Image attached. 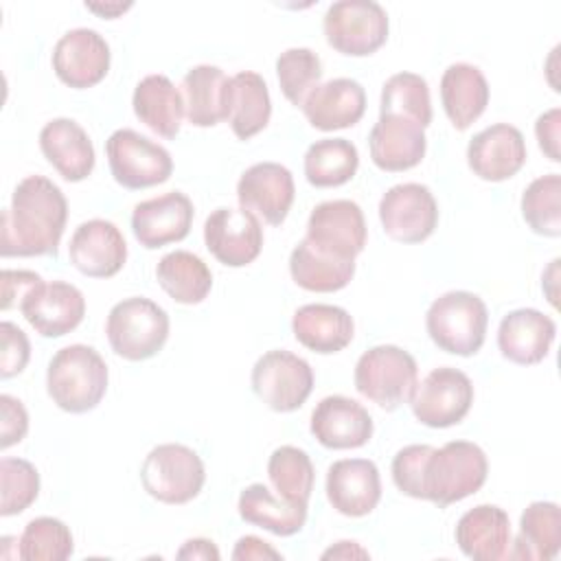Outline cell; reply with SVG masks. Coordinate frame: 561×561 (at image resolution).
<instances>
[{"label": "cell", "instance_id": "13", "mask_svg": "<svg viewBox=\"0 0 561 561\" xmlns=\"http://www.w3.org/2000/svg\"><path fill=\"white\" fill-rule=\"evenodd\" d=\"M305 239L335 259L355 261L366 245V219L359 204L351 199L318 204L309 215Z\"/></svg>", "mask_w": 561, "mask_h": 561}, {"label": "cell", "instance_id": "23", "mask_svg": "<svg viewBox=\"0 0 561 561\" xmlns=\"http://www.w3.org/2000/svg\"><path fill=\"white\" fill-rule=\"evenodd\" d=\"M309 430L322 447L357 449L373 436V416L355 399L331 394L313 408Z\"/></svg>", "mask_w": 561, "mask_h": 561}, {"label": "cell", "instance_id": "12", "mask_svg": "<svg viewBox=\"0 0 561 561\" xmlns=\"http://www.w3.org/2000/svg\"><path fill=\"white\" fill-rule=\"evenodd\" d=\"M379 221L390 239L421 243L438 226V204L425 184H394L379 199Z\"/></svg>", "mask_w": 561, "mask_h": 561}, {"label": "cell", "instance_id": "27", "mask_svg": "<svg viewBox=\"0 0 561 561\" xmlns=\"http://www.w3.org/2000/svg\"><path fill=\"white\" fill-rule=\"evenodd\" d=\"M39 149L66 182H81L94 169V145L72 118H53L39 131Z\"/></svg>", "mask_w": 561, "mask_h": 561}, {"label": "cell", "instance_id": "50", "mask_svg": "<svg viewBox=\"0 0 561 561\" xmlns=\"http://www.w3.org/2000/svg\"><path fill=\"white\" fill-rule=\"evenodd\" d=\"M178 559H202V561H217L219 559V550L210 539L204 537H195V539H186L182 543V548L175 552Z\"/></svg>", "mask_w": 561, "mask_h": 561}, {"label": "cell", "instance_id": "19", "mask_svg": "<svg viewBox=\"0 0 561 561\" xmlns=\"http://www.w3.org/2000/svg\"><path fill=\"white\" fill-rule=\"evenodd\" d=\"M70 263L90 278H110L127 261V243L116 224L107 219H88L79 224L68 245Z\"/></svg>", "mask_w": 561, "mask_h": 561}, {"label": "cell", "instance_id": "20", "mask_svg": "<svg viewBox=\"0 0 561 561\" xmlns=\"http://www.w3.org/2000/svg\"><path fill=\"white\" fill-rule=\"evenodd\" d=\"M528 151L522 131L508 123H495L478 131L467 145V164L480 180L502 182L526 164Z\"/></svg>", "mask_w": 561, "mask_h": 561}, {"label": "cell", "instance_id": "21", "mask_svg": "<svg viewBox=\"0 0 561 561\" xmlns=\"http://www.w3.org/2000/svg\"><path fill=\"white\" fill-rule=\"evenodd\" d=\"M327 497L346 517L373 513L381 500L379 469L368 458L335 460L327 471Z\"/></svg>", "mask_w": 561, "mask_h": 561}, {"label": "cell", "instance_id": "5", "mask_svg": "<svg viewBox=\"0 0 561 561\" xmlns=\"http://www.w3.org/2000/svg\"><path fill=\"white\" fill-rule=\"evenodd\" d=\"M353 381L362 397L392 412L410 403L419 383V366L401 346L379 344L362 353L355 364Z\"/></svg>", "mask_w": 561, "mask_h": 561}, {"label": "cell", "instance_id": "49", "mask_svg": "<svg viewBox=\"0 0 561 561\" xmlns=\"http://www.w3.org/2000/svg\"><path fill=\"white\" fill-rule=\"evenodd\" d=\"M232 559L234 561H263V559H283V554L278 550H274L267 541L254 537V535H245L237 541L234 550H232Z\"/></svg>", "mask_w": 561, "mask_h": 561}, {"label": "cell", "instance_id": "4", "mask_svg": "<svg viewBox=\"0 0 561 561\" xmlns=\"http://www.w3.org/2000/svg\"><path fill=\"white\" fill-rule=\"evenodd\" d=\"M489 311L478 294L454 289L438 296L427 313L425 329L432 342L451 355H476L486 337Z\"/></svg>", "mask_w": 561, "mask_h": 561}, {"label": "cell", "instance_id": "31", "mask_svg": "<svg viewBox=\"0 0 561 561\" xmlns=\"http://www.w3.org/2000/svg\"><path fill=\"white\" fill-rule=\"evenodd\" d=\"M131 107L138 121L162 138H175L186 116L182 92L167 75H147L140 79L134 88Z\"/></svg>", "mask_w": 561, "mask_h": 561}, {"label": "cell", "instance_id": "42", "mask_svg": "<svg viewBox=\"0 0 561 561\" xmlns=\"http://www.w3.org/2000/svg\"><path fill=\"white\" fill-rule=\"evenodd\" d=\"M276 77L285 99L302 107L305 99L322 79V61L311 48H287L276 59Z\"/></svg>", "mask_w": 561, "mask_h": 561}, {"label": "cell", "instance_id": "34", "mask_svg": "<svg viewBox=\"0 0 561 561\" xmlns=\"http://www.w3.org/2000/svg\"><path fill=\"white\" fill-rule=\"evenodd\" d=\"M272 116V99L265 79L259 72L241 70L232 77L228 123L239 140L263 131Z\"/></svg>", "mask_w": 561, "mask_h": 561}, {"label": "cell", "instance_id": "18", "mask_svg": "<svg viewBox=\"0 0 561 561\" xmlns=\"http://www.w3.org/2000/svg\"><path fill=\"white\" fill-rule=\"evenodd\" d=\"M20 311L42 337H61L81 324L85 298L72 283L50 280L37 285L22 300Z\"/></svg>", "mask_w": 561, "mask_h": 561}, {"label": "cell", "instance_id": "52", "mask_svg": "<svg viewBox=\"0 0 561 561\" xmlns=\"http://www.w3.org/2000/svg\"><path fill=\"white\" fill-rule=\"evenodd\" d=\"M85 7H88L90 11H94V13H101V15H105L107 20H112L114 15L127 11L131 4H105V7H101V4H88V2H85Z\"/></svg>", "mask_w": 561, "mask_h": 561}, {"label": "cell", "instance_id": "39", "mask_svg": "<svg viewBox=\"0 0 561 561\" xmlns=\"http://www.w3.org/2000/svg\"><path fill=\"white\" fill-rule=\"evenodd\" d=\"M379 114H399L416 121L423 129L432 123L427 81L416 72H397L381 88Z\"/></svg>", "mask_w": 561, "mask_h": 561}, {"label": "cell", "instance_id": "45", "mask_svg": "<svg viewBox=\"0 0 561 561\" xmlns=\"http://www.w3.org/2000/svg\"><path fill=\"white\" fill-rule=\"evenodd\" d=\"M0 340H2L0 377L11 379L26 368L28 357H31V342H28L26 333L9 320H4L0 324Z\"/></svg>", "mask_w": 561, "mask_h": 561}, {"label": "cell", "instance_id": "35", "mask_svg": "<svg viewBox=\"0 0 561 561\" xmlns=\"http://www.w3.org/2000/svg\"><path fill=\"white\" fill-rule=\"evenodd\" d=\"M289 274L298 287L329 294L340 291L351 283L355 274V261L335 259L302 239L289 254Z\"/></svg>", "mask_w": 561, "mask_h": 561}, {"label": "cell", "instance_id": "10", "mask_svg": "<svg viewBox=\"0 0 561 561\" xmlns=\"http://www.w3.org/2000/svg\"><path fill=\"white\" fill-rule=\"evenodd\" d=\"M250 383L254 394L274 412L298 410L313 390V370L307 359L274 348L263 353L252 366Z\"/></svg>", "mask_w": 561, "mask_h": 561}, {"label": "cell", "instance_id": "32", "mask_svg": "<svg viewBox=\"0 0 561 561\" xmlns=\"http://www.w3.org/2000/svg\"><path fill=\"white\" fill-rule=\"evenodd\" d=\"M561 550V511L554 502H530L519 517L508 559L550 561Z\"/></svg>", "mask_w": 561, "mask_h": 561}, {"label": "cell", "instance_id": "15", "mask_svg": "<svg viewBox=\"0 0 561 561\" xmlns=\"http://www.w3.org/2000/svg\"><path fill=\"white\" fill-rule=\"evenodd\" d=\"M110 44L94 28H72L53 48V70L61 83L85 90L101 83L110 70Z\"/></svg>", "mask_w": 561, "mask_h": 561}, {"label": "cell", "instance_id": "46", "mask_svg": "<svg viewBox=\"0 0 561 561\" xmlns=\"http://www.w3.org/2000/svg\"><path fill=\"white\" fill-rule=\"evenodd\" d=\"M44 278L37 272L31 270H2L0 272V287H2V300L0 309H20L22 300L37 287L42 285Z\"/></svg>", "mask_w": 561, "mask_h": 561}, {"label": "cell", "instance_id": "28", "mask_svg": "<svg viewBox=\"0 0 561 561\" xmlns=\"http://www.w3.org/2000/svg\"><path fill=\"white\" fill-rule=\"evenodd\" d=\"M230 85L232 77H226L219 66H193L182 79L184 114L188 123L195 127H215L228 121Z\"/></svg>", "mask_w": 561, "mask_h": 561}, {"label": "cell", "instance_id": "6", "mask_svg": "<svg viewBox=\"0 0 561 561\" xmlns=\"http://www.w3.org/2000/svg\"><path fill=\"white\" fill-rule=\"evenodd\" d=\"M105 335L118 357L142 362L162 351L169 337V316L151 298H123L107 313Z\"/></svg>", "mask_w": 561, "mask_h": 561}, {"label": "cell", "instance_id": "3", "mask_svg": "<svg viewBox=\"0 0 561 561\" xmlns=\"http://www.w3.org/2000/svg\"><path fill=\"white\" fill-rule=\"evenodd\" d=\"M107 364L85 344L59 348L48 362L46 390L57 408L70 414L94 410L107 392Z\"/></svg>", "mask_w": 561, "mask_h": 561}, {"label": "cell", "instance_id": "16", "mask_svg": "<svg viewBox=\"0 0 561 561\" xmlns=\"http://www.w3.org/2000/svg\"><path fill=\"white\" fill-rule=\"evenodd\" d=\"M294 175L278 162H256L237 182L239 206L270 226H280L294 204Z\"/></svg>", "mask_w": 561, "mask_h": 561}, {"label": "cell", "instance_id": "41", "mask_svg": "<svg viewBox=\"0 0 561 561\" xmlns=\"http://www.w3.org/2000/svg\"><path fill=\"white\" fill-rule=\"evenodd\" d=\"M72 552V533L57 517L31 519L18 539V557L24 561H66Z\"/></svg>", "mask_w": 561, "mask_h": 561}, {"label": "cell", "instance_id": "29", "mask_svg": "<svg viewBox=\"0 0 561 561\" xmlns=\"http://www.w3.org/2000/svg\"><path fill=\"white\" fill-rule=\"evenodd\" d=\"M291 331L305 348L320 355H333L351 344L355 322L344 307L316 302L296 309Z\"/></svg>", "mask_w": 561, "mask_h": 561}, {"label": "cell", "instance_id": "43", "mask_svg": "<svg viewBox=\"0 0 561 561\" xmlns=\"http://www.w3.org/2000/svg\"><path fill=\"white\" fill-rule=\"evenodd\" d=\"M0 515L11 517L26 511L39 495V473L33 462L24 458L0 460Z\"/></svg>", "mask_w": 561, "mask_h": 561}, {"label": "cell", "instance_id": "48", "mask_svg": "<svg viewBox=\"0 0 561 561\" xmlns=\"http://www.w3.org/2000/svg\"><path fill=\"white\" fill-rule=\"evenodd\" d=\"M535 136L539 142V149L546 153L548 160L552 162H561V149H559V140H561V110L552 107L543 114L537 116L535 121Z\"/></svg>", "mask_w": 561, "mask_h": 561}, {"label": "cell", "instance_id": "22", "mask_svg": "<svg viewBox=\"0 0 561 561\" xmlns=\"http://www.w3.org/2000/svg\"><path fill=\"white\" fill-rule=\"evenodd\" d=\"M370 158L377 169L399 173L416 167L427 149L425 129L399 114H379L368 134Z\"/></svg>", "mask_w": 561, "mask_h": 561}, {"label": "cell", "instance_id": "38", "mask_svg": "<svg viewBox=\"0 0 561 561\" xmlns=\"http://www.w3.org/2000/svg\"><path fill=\"white\" fill-rule=\"evenodd\" d=\"M267 476L276 493L294 504H309L316 469L305 449L294 445H280L267 460Z\"/></svg>", "mask_w": 561, "mask_h": 561}, {"label": "cell", "instance_id": "36", "mask_svg": "<svg viewBox=\"0 0 561 561\" xmlns=\"http://www.w3.org/2000/svg\"><path fill=\"white\" fill-rule=\"evenodd\" d=\"M158 285L180 305L202 302L213 287L210 267L188 250H173L156 265Z\"/></svg>", "mask_w": 561, "mask_h": 561}, {"label": "cell", "instance_id": "26", "mask_svg": "<svg viewBox=\"0 0 561 561\" xmlns=\"http://www.w3.org/2000/svg\"><path fill=\"white\" fill-rule=\"evenodd\" d=\"M305 118L320 131L346 129L366 112V92L359 81L337 77L320 83L302 103Z\"/></svg>", "mask_w": 561, "mask_h": 561}, {"label": "cell", "instance_id": "8", "mask_svg": "<svg viewBox=\"0 0 561 561\" xmlns=\"http://www.w3.org/2000/svg\"><path fill=\"white\" fill-rule=\"evenodd\" d=\"M327 44L348 57H366L388 39V13L375 0H337L322 20Z\"/></svg>", "mask_w": 561, "mask_h": 561}, {"label": "cell", "instance_id": "2", "mask_svg": "<svg viewBox=\"0 0 561 561\" xmlns=\"http://www.w3.org/2000/svg\"><path fill=\"white\" fill-rule=\"evenodd\" d=\"M489 460L480 445L471 440H449L432 447L421 476V500L445 508L482 489Z\"/></svg>", "mask_w": 561, "mask_h": 561}, {"label": "cell", "instance_id": "40", "mask_svg": "<svg viewBox=\"0 0 561 561\" xmlns=\"http://www.w3.org/2000/svg\"><path fill=\"white\" fill-rule=\"evenodd\" d=\"M522 217L541 237L561 234V175L548 173L533 180L522 193Z\"/></svg>", "mask_w": 561, "mask_h": 561}, {"label": "cell", "instance_id": "17", "mask_svg": "<svg viewBox=\"0 0 561 561\" xmlns=\"http://www.w3.org/2000/svg\"><path fill=\"white\" fill-rule=\"evenodd\" d=\"M193 215L195 208L188 195L169 191L134 206L131 232L142 248L156 250L182 241L191 232Z\"/></svg>", "mask_w": 561, "mask_h": 561}, {"label": "cell", "instance_id": "37", "mask_svg": "<svg viewBox=\"0 0 561 561\" xmlns=\"http://www.w3.org/2000/svg\"><path fill=\"white\" fill-rule=\"evenodd\" d=\"M302 167L311 186H342L353 180L359 167V153L357 147L346 138H322L309 145Z\"/></svg>", "mask_w": 561, "mask_h": 561}, {"label": "cell", "instance_id": "7", "mask_svg": "<svg viewBox=\"0 0 561 561\" xmlns=\"http://www.w3.org/2000/svg\"><path fill=\"white\" fill-rule=\"evenodd\" d=\"M142 489L162 504L195 500L206 482V469L197 451L182 443L156 445L140 467Z\"/></svg>", "mask_w": 561, "mask_h": 561}, {"label": "cell", "instance_id": "1", "mask_svg": "<svg viewBox=\"0 0 561 561\" xmlns=\"http://www.w3.org/2000/svg\"><path fill=\"white\" fill-rule=\"evenodd\" d=\"M68 219L61 188L44 175H26L13 188L9 208L2 210L0 254L55 256Z\"/></svg>", "mask_w": 561, "mask_h": 561}, {"label": "cell", "instance_id": "14", "mask_svg": "<svg viewBox=\"0 0 561 561\" xmlns=\"http://www.w3.org/2000/svg\"><path fill=\"white\" fill-rule=\"evenodd\" d=\"M206 250L228 267L250 265L263 248V228L245 208H215L204 221Z\"/></svg>", "mask_w": 561, "mask_h": 561}, {"label": "cell", "instance_id": "33", "mask_svg": "<svg viewBox=\"0 0 561 561\" xmlns=\"http://www.w3.org/2000/svg\"><path fill=\"white\" fill-rule=\"evenodd\" d=\"M239 517L252 526L265 528L278 537H291L307 522V504H294L276 497L265 484H250L239 495Z\"/></svg>", "mask_w": 561, "mask_h": 561}, {"label": "cell", "instance_id": "47", "mask_svg": "<svg viewBox=\"0 0 561 561\" xmlns=\"http://www.w3.org/2000/svg\"><path fill=\"white\" fill-rule=\"evenodd\" d=\"M0 447L7 449L20 443L28 432V412L20 399L11 394H0Z\"/></svg>", "mask_w": 561, "mask_h": 561}, {"label": "cell", "instance_id": "44", "mask_svg": "<svg viewBox=\"0 0 561 561\" xmlns=\"http://www.w3.org/2000/svg\"><path fill=\"white\" fill-rule=\"evenodd\" d=\"M430 451L432 445H408L392 458V482L403 495L421 500V476Z\"/></svg>", "mask_w": 561, "mask_h": 561}, {"label": "cell", "instance_id": "11", "mask_svg": "<svg viewBox=\"0 0 561 561\" xmlns=\"http://www.w3.org/2000/svg\"><path fill=\"white\" fill-rule=\"evenodd\" d=\"M473 403L471 379L451 366H440L427 373V377L416 383L410 399L412 414L419 423L427 427H451L460 423Z\"/></svg>", "mask_w": 561, "mask_h": 561}, {"label": "cell", "instance_id": "24", "mask_svg": "<svg viewBox=\"0 0 561 561\" xmlns=\"http://www.w3.org/2000/svg\"><path fill=\"white\" fill-rule=\"evenodd\" d=\"M460 552L473 561L508 559L513 535L508 513L495 504L469 508L454 530Z\"/></svg>", "mask_w": 561, "mask_h": 561}, {"label": "cell", "instance_id": "9", "mask_svg": "<svg viewBox=\"0 0 561 561\" xmlns=\"http://www.w3.org/2000/svg\"><path fill=\"white\" fill-rule=\"evenodd\" d=\"M112 178L129 191L162 184L173 173L171 153L151 138L123 127L105 140Z\"/></svg>", "mask_w": 561, "mask_h": 561}, {"label": "cell", "instance_id": "25", "mask_svg": "<svg viewBox=\"0 0 561 561\" xmlns=\"http://www.w3.org/2000/svg\"><path fill=\"white\" fill-rule=\"evenodd\" d=\"M557 337V324L550 316L524 307L508 311L497 329L500 353L519 366L543 362Z\"/></svg>", "mask_w": 561, "mask_h": 561}, {"label": "cell", "instance_id": "51", "mask_svg": "<svg viewBox=\"0 0 561 561\" xmlns=\"http://www.w3.org/2000/svg\"><path fill=\"white\" fill-rule=\"evenodd\" d=\"M322 559H368V552L357 541H337L322 552Z\"/></svg>", "mask_w": 561, "mask_h": 561}, {"label": "cell", "instance_id": "30", "mask_svg": "<svg viewBox=\"0 0 561 561\" xmlns=\"http://www.w3.org/2000/svg\"><path fill=\"white\" fill-rule=\"evenodd\" d=\"M440 103L456 129H467L489 105V83L473 64H451L440 77Z\"/></svg>", "mask_w": 561, "mask_h": 561}]
</instances>
